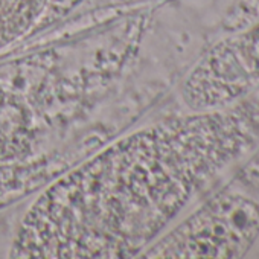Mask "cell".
Instances as JSON below:
<instances>
[{"mask_svg": "<svg viewBox=\"0 0 259 259\" xmlns=\"http://www.w3.org/2000/svg\"><path fill=\"white\" fill-rule=\"evenodd\" d=\"M259 233V191L230 183L176 229L162 235L144 257H239Z\"/></svg>", "mask_w": 259, "mask_h": 259, "instance_id": "2", "label": "cell"}, {"mask_svg": "<svg viewBox=\"0 0 259 259\" xmlns=\"http://www.w3.org/2000/svg\"><path fill=\"white\" fill-rule=\"evenodd\" d=\"M29 120L16 96L0 90V160L13 159L26 148Z\"/></svg>", "mask_w": 259, "mask_h": 259, "instance_id": "5", "label": "cell"}, {"mask_svg": "<svg viewBox=\"0 0 259 259\" xmlns=\"http://www.w3.org/2000/svg\"><path fill=\"white\" fill-rule=\"evenodd\" d=\"M257 141L259 99L141 128L43 191L19 223L10 256H139Z\"/></svg>", "mask_w": 259, "mask_h": 259, "instance_id": "1", "label": "cell"}, {"mask_svg": "<svg viewBox=\"0 0 259 259\" xmlns=\"http://www.w3.org/2000/svg\"><path fill=\"white\" fill-rule=\"evenodd\" d=\"M48 4L49 0H0V51L26 35Z\"/></svg>", "mask_w": 259, "mask_h": 259, "instance_id": "4", "label": "cell"}, {"mask_svg": "<svg viewBox=\"0 0 259 259\" xmlns=\"http://www.w3.org/2000/svg\"><path fill=\"white\" fill-rule=\"evenodd\" d=\"M259 90V29L227 38L188 73L182 96L192 111L230 107Z\"/></svg>", "mask_w": 259, "mask_h": 259, "instance_id": "3", "label": "cell"}]
</instances>
